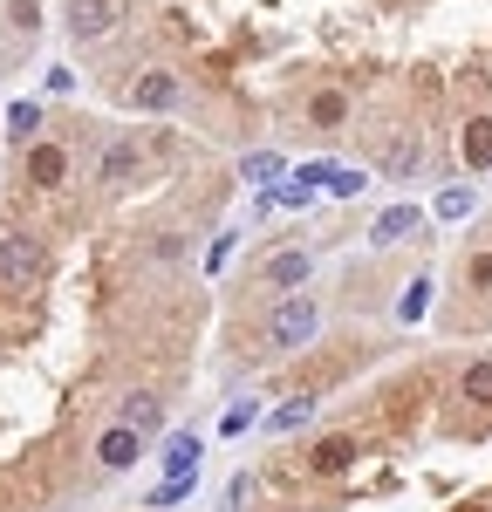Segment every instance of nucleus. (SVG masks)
I'll list each match as a JSON object with an SVG mask.
<instances>
[{
	"mask_svg": "<svg viewBox=\"0 0 492 512\" xmlns=\"http://www.w3.org/2000/svg\"><path fill=\"white\" fill-rule=\"evenodd\" d=\"M383 164H390V171H410V164H417V137H404V144H397Z\"/></svg>",
	"mask_w": 492,
	"mask_h": 512,
	"instance_id": "5701e85b",
	"label": "nucleus"
},
{
	"mask_svg": "<svg viewBox=\"0 0 492 512\" xmlns=\"http://www.w3.org/2000/svg\"><path fill=\"white\" fill-rule=\"evenodd\" d=\"M308 465H315V472H349V465H356V437H322Z\"/></svg>",
	"mask_w": 492,
	"mask_h": 512,
	"instance_id": "1a4fd4ad",
	"label": "nucleus"
},
{
	"mask_svg": "<svg viewBox=\"0 0 492 512\" xmlns=\"http://www.w3.org/2000/svg\"><path fill=\"white\" fill-rule=\"evenodd\" d=\"M14 28H41V0H14Z\"/></svg>",
	"mask_w": 492,
	"mask_h": 512,
	"instance_id": "b1692460",
	"label": "nucleus"
},
{
	"mask_svg": "<svg viewBox=\"0 0 492 512\" xmlns=\"http://www.w3.org/2000/svg\"><path fill=\"white\" fill-rule=\"evenodd\" d=\"M417 219H424L417 205H390V212H383V219L369 226V239H376V246H397V239H410V233H417Z\"/></svg>",
	"mask_w": 492,
	"mask_h": 512,
	"instance_id": "423d86ee",
	"label": "nucleus"
},
{
	"mask_svg": "<svg viewBox=\"0 0 492 512\" xmlns=\"http://www.w3.org/2000/svg\"><path fill=\"white\" fill-rule=\"evenodd\" d=\"M130 171H137V144H117V151H103V178H110V185H123Z\"/></svg>",
	"mask_w": 492,
	"mask_h": 512,
	"instance_id": "dca6fc26",
	"label": "nucleus"
},
{
	"mask_svg": "<svg viewBox=\"0 0 492 512\" xmlns=\"http://www.w3.org/2000/svg\"><path fill=\"white\" fill-rule=\"evenodd\" d=\"M185 492H192V478H164L158 492H151V506H178V499H185Z\"/></svg>",
	"mask_w": 492,
	"mask_h": 512,
	"instance_id": "4be33fe9",
	"label": "nucleus"
},
{
	"mask_svg": "<svg viewBox=\"0 0 492 512\" xmlns=\"http://www.w3.org/2000/svg\"><path fill=\"white\" fill-rule=\"evenodd\" d=\"M308 417H315V396H294V403H281V410L267 417V431H301Z\"/></svg>",
	"mask_w": 492,
	"mask_h": 512,
	"instance_id": "ddd939ff",
	"label": "nucleus"
},
{
	"mask_svg": "<svg viewBox=\"0 0 492 512\" xmlns=\"http://www.w3.org/2000/svg\"><path fill=\"white\" fill-rule=\"evenodd\" d=\"M472 287H492V253H479V260H472Z\"/></svg>",
	"mask_w": 492,
	"mask_h": 512,
	"instance_id": "393cba45",
	"label": "nucleus"
},
{
	"mask_svg": "<svg viewBox=\"0 0 492 512\" xmlns=\"http://www.w3.org/2000/svg\"><path fill=\"white\" fill-rule=\"evenodd\" d=\"M35 123H41L35 103H14V110H7V130H14V137H35Z\"/></svg>",
	"mask_w": 492,
	"mask_h": 512,
	"instance_id": "412c9836",
	"label": "nucleus"
},
{
	"mask_svg": "<svg viewBox=\"0 0 492 512\" xmlns=\"http://www.w3.org/2000/svg\"><path fill=\"white\" fill-rule=\"evenodd\" d=\"M240 178H253V185H274V178H281V151H253V158L240 164Z\"/></svg>",
	"mask_w": 492,
	"mask_h": 512,
	"instance_id": "4468645a",
	"label": "nucleus"
},
{
	"mask_svg": "<svg viewBox=\"0 0 492 512\" xmlns=\"http://www.w3.org/2000/svg\"><path fill=\"white\" fill-rule=\"evenodd\" d=\"M315 328H322V308L308 301V294H287L274 321H267V342L274 349H301V342H315Z\"/></svg>",
	"mask_w": 492,
	"mask_h": 512,
	"instance_id": "f03ea898",
	"label": "nucleus"
},
{
	"mask_svg": "<svg viewBox=\"0 0 492 512\" xmlns=\"http://www.w3.org/2000/svg\"><path fill=\"white\" fill-rule=\"evenodd\" d=\"M171 96H178V82L164 76V69H144V76L130 82V103L137 110H171Z\"/></svg>",
	"mask_w": 492,
	"mask_h": 512,
	"instance_id": "39448f33",
	"label": "nucleus"
},
{
	"mask_svg": "<svg viewBox=\"0 0 492 512\" xmlns=\"http://www.w3.org/2000/svg\"><path fill=\"white\" fill-rule=\"evenodd\" d=\"M110 28H117L110 0H69V35L76 41H96V35H110Z\"/></svg>",
	"mask_w": 492,
	"mask_h": 512,
	"instance_id": "7ed1b4c3",
	"label": "nucleus"
},
{
	"mask_svg": "<svg viewBox=\"0 0 492 512\" xmlns=\"http://www.w3.org/2000/svg\"><path fill=\"white\" fill-rule=\"evenodd\" d=\"M308 117L322 123V130H335V123L349 117V103H342V96H335V89H322V96H315V103H308Z\"/></svg>",
	"mask_w": 492,
	"mask_h": 512,
	"instance_id": "2eb2a0df",
	"label": "nucleus"
},
{
	"mask_svg": "<svg viewBox=\"0 0 492 512\" xmlns=\"http://www.w3.org/2000/svg\"><path fill=\"white\" fill-rule=\"evenodd\" d=\"M123 431H137V437H144V431H158V396H144V390H137V396H123Z\"/></svg>",
	"mask_w": 492,
	"mask_h": 512,
	"instance_id": "f8f14e48",
	"label": "nucleus"
},
{
	"mask_svg": "<svg viewBox=\"0 0 492 512\" xmlns=\"http://www.w3.org/2000/svg\"><path fill=\"white\" fill-rule=\"evenodd\" d=\"M363 185H369L363 171H349V164H335V171H328V185H322V192H335V198H356Z\"/></svg>",
	"mask_w": 492,
	"mask_h": 512,
	"instance_id": "f3484780",
	"label": "nucleus"
},
{
	"mask_svg": "<svg viewBox=\"0 0 492 512\" xmlns=\"http://www.w3.org/2000/svg\"><path fill=\"white\" fill-rule=\"evenodd\" d=\"M28 178H35V185H62V178H69V151H62V144H35V151H28Z\"/></svg>",
	"mask_w": 492,
	"mask_h": 512,
	"instance_id": "0eeeda50",
	"label": "nucleus"
},
{
	"mask_svg": "<svg viewBox=\"0 0 492 512\" xmlns=\"http://www.w3.org/2000/svg\"><path fill=\"white\" fill-rule=\"evenodd\" d=\"M260 280H267V287H301V280H308V253H274V260L260 267Z\"/></svg>",
	"mask_w": 492,
	"mask_h": 512,
	"instance_id": "6e6552de",
	"label": "nucleus"
},
{
	"mask_svg": "<svg viewBox=\"0 0 492 512\" xmlns=\"http://www.w3.org/2000/svg\"><path fill=\"white\" fill-rule=\"evenodd\" d=\"M137 451H144V437L123 431V424H110V431L96 437V458L110 465V472H123V465H137Z\"/></svg>",
	"mask_w": 492,
	"mask_h": 512,
	"instance_id": "20e7f679",
	"label": "nucleus"
},
{
	"mask_svg": "<svg viewBox=\"0 0 492 512\" xmlns=\"http://www.w3.org/2000/svg\"><path fill=\"white\" fill-rule=\"evenodd\" d=\"M192 465H199V437L178 431L171 444H164V478H192Z\"/></svg>",
	"mask_w": 492,
	"mask_h": 512,
	"instance_id": "9d476101",
	"label": "nucleus"
},
{
	"mask_svg": "<svg viewBox=\"0 0 492 512\" xmlns=\"http://www.w3.org/2000/svg\"><path fill=\"white\" fill-rule=\"evenodd\" d=\"M458 512H479V506H458Z\"/></svg>",
	"mask_w": 492,
	"mask_h": 512,
	"instance_id": "a878e982",
	"label": "nucleus"
},
{
	"mask_svg": "<svg viewBox=\"0 0 492 512\" xmlns=\"http://www.w3.org/2000/svg\"><path fill=\"white\" fill-rule=\"evenodd\" d=\"M465 212H472V192H465V185L438 192V219H465Z\"/></svg>",
	"mask_w": 492,
	"mask_h": 512,
	"instance_id": "6ab92c4d",
	"label": "nucleus"
},
{
	"mask_svg": "<svg viewBox=\"0 0 492 512\" xmlns=\"http://www.w3.org/2000/svg\"><path fill=\"white\" fill-rule=\"evenodd\" d=\"M465 396H472V403H492V362H472V369H465Z\"/></svg>",
	"mask_w": 492,
	"mask_h": 512,
	"instance_id": "a211bd4d",
	"label": "nucleus"
},
{
	"mask_svg": "<svg viewBox=\"0 0 492 512\" xmlns=\"http://www.w3.org/2000/svg\"><path fill=\"white\" fill-rule=\"evenodd\" d=\"M424 308H431V280H410V294H404V308H397V315H404V321H417Z\"/></svg>",
	"mask_w": 492,
	"mask_h": 512,
	"instance_id": "aec40b11",
	"label": "nucleus"
},
{
	"mask_svg": "<svg viewBox=\"0 0 492 512\" xmlns=\"http://www.w3.org/2000/svg\"><path fill=\"white\" fill-rule=\"evenodd\" d=\"M465 164H472V171H492V117L465 123Z\"/></svg>",
	"mask_w": 492,
	"mask_h": 512,
	"instance_id": "9b49d317",
	"label": "nucleus"
},
{
	"mask_svg": "<svg viewBox=\"0 0 492 512\" xmlns=\"http://www.w3.org/2000/svg\"><path fill=\"white\" fill-rule=\"evenodd\" d=\"M48 274V246L35 233H0V287H35Z\"/></svg>",
	"mask_w": 492,
	"mask_h": 512,
	"instance_id": "f257e3e1",
	"label": "nucleus"
}]
</instances>
